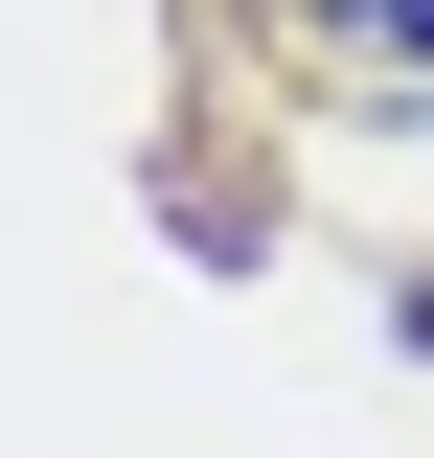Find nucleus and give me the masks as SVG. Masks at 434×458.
<instances>
[{
  "instance_id": "nucleus-1",
  "label": "nucleus",
  "mask_w": 434,
  "mask_h": 458,
  "mask_svg": "<svg viewBox=\"0 0 434 458\" xmlns=\"http://www.w3.org/2000/svg\"><path fill=\"white\" fill-rule=\"evenodd\" d=\"M274 47L321 69L343 114H434V0H274Z\"/></svg>"
},
{
  "instance_id": "nucleus-2",
  "label": "nucleus",
  "mask_w": 434,
  "mask_h": 458,
  "mask_svg": "<svg viewBox=\"0 0 434 458\" xmlns=\"http://www.w3.org/2000/svg\"><path fill=\"white\" fill-rule=\"evenodd\" d=\"M412 344H434V276H412Z\"/></svg>"
}]
</instances>
